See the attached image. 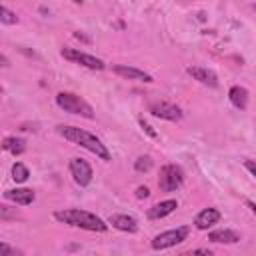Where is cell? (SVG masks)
Wrapping results in <instances>:
<instances>
[{
	"label": "cell",
	"mask_w": 256,
	"mask_h": 256,
	"mask_svg": "<svg viewBox=\"0 0 256 256\" xmlns=\"http://www.w3.org/2000/svg\"><path fill=\"white\" fill-rule=\"evenodd\" d=\"M56 132L64 140H68V142H72V144L92 152L96 158H100L104 162H110V152H108L106 144H102V140L98 136H94L92 132H88L84 128H78V126H64V124L56 126Z\"/></svg>",
	"instance_id": "1"
},
{
	"label": "cell",
	"mask_w": 256,
	"mask_h": 256,
	"mask_svg": "<svg viewBox=\"0 0 256 256\" xmlns=\"http://www.w3.org/2000/svg\"><path fill=\"white\" fill-rule=\"evenodd\" d=\"M54 218L62 224L74 226V228H82L88 232H106L108 230V220H102L100 216H96L94 212L88 210H80V208H64V210H56Z\"/></svg>",
	"instance_id": "2"
},
{
	"label": "cell",
	"mask_w": 256,
	"mask_h": 256,
	"mask_svg": "<svg viewBox=\"0 0 256 256\" xmlns=\"http://www.w3.org/2000/svg\"><path fill=\"white\" fill-rule=\"evenodd\" d=\"M56 104H58V108L64 110V112L78 114V116L88 118V120L94 118V108H92L82 96H78V94H74V92H58V94H56Z\"/></svg>",
	"instance_id": "3"
},
{
	"label": "cell",
	"mask_w": 256,
	"mask_h": 256,
	"mask_svg": "<svg viewBox=\"0 0 256 256\" xmlns=\"http://www.w3.org/2000/svg\"><path fill=\"white\" fill-rule=\"evenodd\" d=\"M184 184V170L178 164H166L160 168L158 188L162 192H174Z\"/></svg>",
	"instance_id": "4"
},
{
	"label": "cell",
	"mask_w": 256,
	"mask_h": 256,
	"mask_svg": "<svg viewBox=\"0 0 256 256\" xmlns=\"http://www.w3.org/2000/svg\"><path fill=\"white\" fill-rule=\"evenodd\" d=\"M190 234V228L188 226H178V228H172V230H166V232H160L152 238V248L154 250H166V248H172L180 242H184Z\"/></svg>",
	"instance_id": "5"
},
{
	"label": "cell",
	"mask_w": 256,
	"mask_h": 256,
	"mask_svg": "<svg viewBox=\"0 0 256 256\" xmlns=\"http://www.w3.org/2000/svg\"><path fill=\"white\" fill-rule=\"evenodd\" d=\"M60 54H62V58H66V60H70V62H76V64H80V66H84V68H90V70H104V68H106L104 60H100V58H96V56H92V54L80 52V50H76V48H62Z\"/></svg>",
	"instance_id": "6"
},
{
	"label": "cell",
	"mask_w": 256,
	"mask_h": 256,
	"mask_svg": "<svg viewBox=\"0 0 256 256\" xmlns=\"http://www.w3.org/2000/svg\"><path fill=\"white\" fill-rule=\"evenodd\" d=\"M68 170H70V174H72V178L78 186H88L92 182L94 172H92V166L84 158H70Z\"/></svg>",
	"instance_id": "7"
},
{
	"label": "cell",
	"mask_w": 256,
	"mask_h": 256,
	"mask_svg": "<svg viewBox=\"0 0 256 256\" xmlns=\"http://www.w3.org/2000/svg\"><path fill=\"white\" fill-rule=\"evenodd\" d=\"M148 112L156 118H162V120H170V122H178L182 120L184 112L180 106L172 104V102H152L148 106Z\"/></svg>",
	"instance_id": "8"
},
{
	"label": "cell",
	"mask_w": 256,
	"mask_h": 256,
	"mask_svg": "<svg viewBox=\"0 0 256 256\" xmlns=\"http://www.w3.org/2000/svg\"><path fill=\"white\" fill-rule=\"evenodd\" d=\"M112 70H114L118 76L126 78V80H136V82H146V84H152V82H154V78H152L148 72H144V70H140V68H136V66L114 64Z\"/></svg>",
	"instance_id": "9"
},
{
	"label": "cell",
	"mask_w": 256,
	"mask_h": 256,
	"mask_svg": "<svg viewBox=\"0 0 256 256\" xmlns=\"http://www.w3.org/2000/svg\"><path fill=\"white\" fill-rule=\"evenodd\" d=\"M186 72H188L194 80H198L200 84H204V86H208V88H216V86H218V76H216L210 68H204V66H188Z\"/></svg>",
	"instance_id": "10"
},
{
	"label": "cell",
	"mask_w": 256,
	"mask_h": 256,
	"mask_svg": "<svg viewBox=\"0 0 256 256\" xmlns=\"http://www.w3.org/2000/svg\"><path fill=\"white\" fill-rule=\"evenodd\" d=\"M108 224L120 232H128V234H134L138 230V222L136 218L128 216V214H112L108 216Z\"/></svg>",
	"instance_id": "11"
},
{
	"label": "cell",
	"mask_w": 256,
	"mask_h": 256,
	"mask_svg": "<svg viewBox=\"0 0 256 256\" xmlns=\"http://www.w3.org/2000/svg\"><path fill=\"white\" fill-rule=\"evenodd\" d=\"M218 220H220V210H218V208H204L202 212L196 214L194 226H196L198 230H208V228H212L214 224H218Z\"/></svg>",
	"instance_id": "12"
},
{
	"label": "cell",
	"mask_w": 256,
	"mask_h": 256,
	"mask_svg": "<svg viewBox=\"0 0 256 256\" xmlns=\"http://www.w3.org/2000/svg\"><path fill=\"white\" fill-rule=\"evenodd\" d=\"M176 208H178V202L172 200V198H168V200H162V202L154 204L152 208H148L146 216H148L150 220H160V218H166L168 214H172Z\"/></svg>",
	"instance_id": "13"
},
{
	"label": "cell",
	"mask_w": 256,
	"mask_h": 256,
	"mask_svg": "<svg viewBox=\"0 0 256 256\" xmlns=\"http://www.w3.org/2000/svg\"><path fill=\"white\" fill-rule=\"evenodd\" d=\"M4 196L8 200H12L14 204H20V206H28L36 200V194L32 188H16V190H6Z\"/></svg>",
	"instance_id": "14"
},
{
	"label": "cell",
	"mask_w": 256,
	"mask_h": 256,
	"mask_svg": "<svg viewBox=\"0 0 256 256\" xmlns=\"http://www.w3.org/2000/svg\"><path fill=\"white\" fill-rule=\"evenodd\" d=\"M208 240H212L216 244H236V242H240V234L230 228H220V230H212L208 234Z\"/></svg>",
	"instance_id": "15"
},
{
	"label": "cell",
	"mask_w": 256,
	"mask_h": 256,
	"mask_svg": "<svg viewBox=\"0 0 256 256\" xmlns=\"http://www.w3.org/2000/svg\"><path fill=\"white\" fill-rule=\"evenodd\" d=\"M228 100H230V104L234 108L246 110V106H248V90L242 88V86H232L228 90Z\"/></svg>",
	"instance_id": "16"
},
{
	"label": "cell",
	"mask_w": 256,
	"mask_h": 256,
	"mask_svg": "<svg viewBox=\"0 0 256 256\" xmlns=\"http://www.w3.org/2000/svg\"><path fill=\"white\" fill-rule=\"evenodd\" d=\"M2 148H4L6 152L14 154V156H20V154L26 150V142H24L22 138H18V136H6V138L2 140Z\"/></svg>",
	"instance_id": "17"
},
{
	"label": "cell",
	"mask_w": 256,
	"mask_h": 256,
	"mask_svg": "<svg viewBox=\"0 0 256 256\" xmlns=\"http://www.w3.org/2000/svg\"><path fill=\"white\" fill-rule=\"evenodd\" d=\"M28 176H30V170L22 162H14V166H12V180L16 184H22V182L28 180Z\"/></svg>",
	"instance_id": "18"
},
{
	"label": "cell",
	"mask_w": 256,
	"mask_h": 256,
	"mask_svg": "<svg viewBox=\"0 0 256 256\" xmlns=\"http://www.w3.org/2000/svg\"><path fill=\"white\" fill-rule=\"evenodd\" d=\"M0 22H2V24H16V22H18V16H16L10 8L2 6V8H0Z\"/></svg>",
	"instance_id": "19"
},
{
	"label": "cell",
	"mask_w": 256,
	"mask_h": 256,
	"mask_svg": "<svg viewBox=\"0 0 256 256\" xmlns=\"http://www.w3.org/2000/svg\"><path fill=\"white\" fill-rule=\"evenodd\" d=\"M152 168V158L150 156H140L136 162H134V170L136 172H148Z\"/></svg>",
	"instance_id": "20"
},
{
	"label": "cell",
	"mask_w": 256,
	"mask_h": 256,
	"mask_svg": "<svg viewBox=\"0 0 256 256\" xmlns=\"http://www.w3.org/2000/svg\"><path fill=\"white\" fill-rule=\"evenodd\" d=\"M138 124H140V128H142L150 138H158V132H156V130H154V128H152L144 118H138Z\"/></svg>",
	"instance_id": "21"
},
{
	"label": "cell",
	"mask_w": 256,
	"mask_h": 256,
	"mask_svg": "<svg viewBox=\"0 0 256 256\" xmlns=\"http://www.w3.org/2000/svg\"><path fill=\"white\" fill-rule=\"evenodd\" d=\"M0 256H16V250L10 248L6 242H0Z\"/></svg>",
	"instance_id": "22"
},
{
	"label": "cell",
	"mask_w": 256,
	"mask_h": 256,
	"mask_svg": "<svg viewBox=\"0 0 256 256\" xmlns=\"http://www.w3.org/2000/svg\"><path fill=\"white\" fill-rule=\"evenodd\" d=\"M244 168H246L252 176H256V160H244Z\"/></svg>",
	"instance_id": "23"
},
{
	"label": "cell",
	"mask_w": 256,
	"mask_h": 256,
	"mask_svg": "<svg viewBox=\"0 0 256 256\" xmlns=\"http://www.w3.org/2000/svg\"><path fill=\"white\" fill-rule=\"evenodd\" d=\"M150 196V190L146 186H138L136 188V198H148Z\"/></svg>",
	"instance_id": "24"
},
{
	"label": "cell",
	"mask_w": 256,
	"mask_h": 256,
	"mask_svg": "<svg viewBox=\"0 0 256 256\" xmlns=\"http://www.w3.org/2000/svg\"><path fill=\"white\" fill-rule=\"evenodd\" d=\"M192 254H208L210 256V250L208 248H198V250H192Z\"/></svg>",
	"instance_id": "25"
},
{
	"label": "cell",
	"mask_w": 256,
	"mask_h": 256,
	"mask_svg": "<svg viewBox=\"0 0 256 256\" xmlns=\"http://www.w3.org/2000/svg\"><path fill=\"white\" fill-rule=\"evenodd\" d=\"M246 204H248V208L252 210V214L256 216V202H252V200H246Z\"/></svg>",
	"instance_id": "26"
},
{
	"label": "cell",
	"mask_w": 256,
	"mask_h": 256,
	"mask_svg": "<svg viewBox=\"0 0 256 256\" xmlns=\"http://www.w3.org/2000/svg\"><path fill=\"white\" fill-rule=\"evenodd\" d=\"M0 60H2V66H4V68H8V66H10V64H8V58H6L4 54L0 56Z\"/></svg>",
	"instance_id": "27"
},
{
	"label": "cell",
	"mask_w": 256,
	"mask_h": 256,
	"mask_svg": "<svg viewBox=\"0 0 256 256\" xmlns=\"http://www.w3.org/2000/svg\"><path fill=\"white\" fill-rule=\"evenodd\" d=\"M72 2H74V4H82V0H72Z\"/></svg>",
	"instance_id": "28"
},
{
	"label": "cell",
	"mask_w": 256,
	"mask_h": 256,
	"mask_svg": "<svg viewBox=\"0 0 256 256\" xmlns=\"http://www.w3.org/2000/svg\"><path fill=\"white\" fill-rule=\"evenodd\" d=\"M254 8H256V6H254Z\"/></svg>",
	"instance_id": "29"
}]
</instances>
